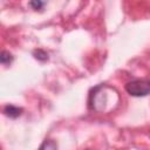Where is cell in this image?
I'll return each mask as SVG.
<instances>
[{"instance_id":"1","label":"cell","mask_w":150,"mask_h":150,"mask_svg":"<svg viewBox=\"0 0 150 150\" xmlns=\"http://www.w3.org/2000/svg\"><path fill=\"white\" fill-rule=\"evenodd\" d=\"M125 91L135 97H142L150 94V80H132L125 84Z\"/></svg>"},{"instance_id":"2","label":"cell","mask_w":150,"mask_h":150,"mask_svg":"<svg viewBox=\"0 0 150 150\" xmlns=\"http://www.w3.org/2000/svg\"><path fill=\"white\" fill-rule=\"evenodd\" d=\"M4 114L6 116H8L9 118H16V117H19L22 114V108L15 107L13 104H7L4 108Z\"/></svg>"},{"instance_id":"3","label":"cell","mask_w":150,"mask_h":150,"mask_svg":"<svg viewBox=\"0 0 150 150\" xmlns=\"http://www.w3.org/2000/svg\"><path fill=\"white\" fill-rule=\"evenodd\" d=\"M0 61L2 64H9L12 61H13V56L9 52H6V50H2L1 53V56H0Z\"/></svg>"},{"instance_id":"4","label":"cell","mask_w":150,"mask_h":150,"mask_svg":"<svg viewBox=\"0 0 150 150\" xmlns=\"http://www.w3.org/2000/svg\"><path fill=\"white\" fill-rule=\"evenodd\" d=\"M34 55H35V57H36L38 60H40V61H46V60L48 59L47 53L43 52L42 49H38V50H35V52H34Z\"/></svg>"},{"instance_id":"5","label":"cell","mask_w":150,"mask_h":150,"mask_svg":"<svg viewBox=\"0 0 150 150\" xmlns=\"http://www.w3.org/2000/svg\"><path fill=\"white\" fill-rule=\"evenodd\" d=\"M29 5H30V7L33 9L38 11V9H41L43 7V1L42 0H30Z\"/></svg>"},{"instance_id":"6","label":"cell","mask_w":150,"mask_h":150,"mask_svg":"<svg viewBox=\"0 0 150 150\" xmlns=\"http://www.w3.org/2000/svg\"><path fill=\"white\" fill-rule=\"evenodd\" d=\"M45 148H47V149H50V148H52V149H55V148H56V144H50V143L47 144V143H45V144L41 146V149H45Z\"/></svg>"}]
</instances>
